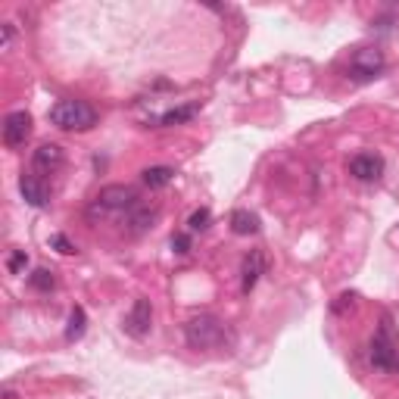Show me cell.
Wrapping results in <instances>:
<instances>
[{
	"label": "cell",
	"mask_w": 399,
	"mask_h": 399,
	"mask_svg": "<svg viewBox=\"0 0 399 399\" xmlns=\"http://www.w3.org/2000/svg\"><path fill=\"white\" fill-rule=\"evenodd\" d=\"M29 281H31V287H35V291L47 293V291H54L56 278H54V271H50V268H35V271L29 275Z\"/></svg>",
	"instance_id": "17"
},
{
	"label": "cell",
	"mask_w": 399,
	"mask_h": 399,
	"mask_svg": "<svg viewBox=\"0 0 399 399\" xmlns=\"http://www.w3.org/2000/svg\"><path fill=\"white\" fill-rule=\"evenodd\" d=\"M184 337H188V343L193 350H209V346L222 343L225 328H222V321L212 315H197L184 325Z\"/></svg>",
	"instance_id": "3"
},
{
	"label": "cell",
	"mask_w": 399,
	"mask_h": 399,
	"mask_svg": "<svg viewBox=\"0 0 399 399\" xmlns=\"http://www.w3.org/2000/svg\"><path fill=\"white\" fill-rule=\"evenodd\" d=\"M371 362H375L378 368H384V371L396 368L399 353H396V346H393V340H390L387 330H380L375 340H371Z\"/></svg>",
	"instance_id": "9"
},
{
	"label": "cell",
	"mask_w": 399,
	"mask_h": 399,
	"mask_svg": "<svg viewBox=\"0 0 399 399\" xmlns=\"http://www.w3.org/2000/svg\"><path fill=\"white\" fill-rule=\"evenodd\" d=\"M350 175L359 178V181H378L384 175V159L378 153H359V156L350 159Z\"/></svg>",
	"instance_id": "8"
},
{
	"label": "cell",
	"mask_w": 399,
	"mask_h": 399,
	"mask_svg": "<svg viewBox=\"0 0 399 399\" xmlns=\"http://www.w3.org/2000/svg\"><path fill=\"white\" fill-rule=\"evenodd\" d=\"M193 116H197V106H193V103H188V106L168 109V113H166L163 118H159V125H166V128H168V125H181V122H191Z\"/></svg>",
	"instance_id": "16"
},
{
	"label": "cell",
	"mask_w": 399,
	"mask_h": 399,
	"mask_svg": "<svg viewBox=\"0 0 399 399\" xmlns=\"http://www.w3.org/2000/svg\"><path fill=\"white\" fill-rule=\"evenodd\" d=\"M350 72H353V79H362V81L375 79V75L384 72V54H380L378 47H362V50H355V54H353V63H350Z\"/></svg>",
	"instance_id": "4"
},
{
	"label": "cell",
	"mask_w": 399,
	"mask_h": 399,
	"mask_svg": "<svg viewBox=\"0 0 399 399\" xmlns=\"http://www.w3.org/2000/svg\"><path fill=\"white\" fill-rule=\"evenodd\" d=\"M209 222H212V212L209 209H193L191 218H188V228H191V231H206Z\"/></svg>",
	"instance_id": "18"
},
{
	"label": "cell",
	"mask_w": 399,
	"mask_h": 399,
	"mask_svg": "<svg viewBox=\"0 0 399 399\" xmlns=\"http://www.w3.org/2000/svg\"><path fill=\"white\" fill-rule=\"evenodd\" d=\"M172 250L175 253H188L191 250V237L188 234H175L172 237Z\"/></svg>",
	"instance_id": "20"
},
{
	"label": "cell",
	"mask_w": 399,
	"mask_h": 399,
	"mask_svg": "<svg viewBox=\"0 0 399 399\" xmlns=\"http://www.w3.org/2000/svg\"><path fill=\"white\" fill-rule=\"evenodd\" d=\"M10 44H13V25H10V22H4V44H0V47L10 50Z\"/></svg>",
	"instance_id": "22"
},
{
	"label": "cell",
	"mask_w": 399,
	"mask_h": 399,
	"mask_svg": "<svg viewBox=\"0 0 399 399\" xmlns=\"http://www.w3.org/2000/svg\"><path fill=\"white\" fill-rule=\"evenodd\" d=\"M50 122L63 131H91L97 125V109L84 100H59L50 106Z\"/></svg>",
	"instance_id": "1"
},
{
	"label": "cell",
	"mask_w": 399,
	"mask_h": 399,
	"mask_svg": "<svg viewBox=\"0 0 399 399\" xmlns=\"http://www.w3.org/2000/svg\"><path fill=\"white\" fill-rule=\"evenodd\" d=\"M84 325H88V315H84L81 305H75V309L69 312V325H66V340H81L84 337Z\"/></svg>",
	"instance_id": "15"
},
{
	"label": "cell",
	"mask_w": 399,
	"mask_h": 399,
	"mask_svg": "<svg viewBox=\"0 0 399 399\" xmlns=\"http://www.w3.org/2000/svg\"><path fill=\"white\" fill-rule=\"evenodd\" d=\"M19 191H22V197L25 203H31V206H47V188L38 181L35 175H22L19 178Z\"/></svg>",
	"instance_id": "12"
},
{
	"label": "cell",
	"mask_w": 399,
	"mask_h": 399,
	"mask_svg": "<svg viewBox=\"0 0 399 399\" xmlns=\"http://www.w3.org/2000/svg\"><path fill=\"white\" fill-rule=\"evenodd\" d=\"M156 218H159V209L156 206H134L128 212V218H125V231H128L131 237H138L143 231H150Z\"/></svg>",
	"instance_id": "11"
},
{
	"label": "cell",
	"mask_w": 399,
	"mask_h": 399,
	"mask_svg": "<svg viewBox=\"0 0 399 399\" xmlns=\"http://www.w3.org/2000/svg\"><path fill=\"white\" fill-rule=\"evenodd\" d=\"M50 243H54V247H56L59 253H66V256H72V253H75V247H72L69 241H66L63 234H56V237H54V241H50Z\"/></svg>",
	"instance_id": "21"
},
{
	"label": "cell",
	"mask_w": 399,
	"mask_h": 399,
	"mask_svg": "<svg viewBox=\"0 0 399 399\" xmlns=\"http://www.w3.org/2000/svg\"><path fill=\"white\" fill-rule=\"evenodd\" d=\"M31 138V116L25 109H16L4 118V143L10 150H19L25 147V141Z\"/></svg>",
	"instance_id": "5"
},
{
	"label": "cell",
	"mask_w": 399,
	"mask_h": 399,
	"mask_svg": "<svg viewBox=\"0 0 399 399\" xmlns=\"http://www.w3.org/2000/svg\"><path fill=\"white\" fill-rule=\"evenodd\" d=\"M134 206H138V191L128 188V184H109V188H103L94 197L88 216L103 218V216H109V212H131Z\"/></svg>",
	"instance_id": "2"
},
{
	"label": "cell",
	"mask_w": 399,
	"mask_h": 399,
	"mask_svg": "<svg viewBox=\"0 0 399 399\" xmlns=\"http://www.w3.org/2000/svg\"><path fill=\"white\" fill-rule=\"evenodd\" d=\"M231 231L241 234V237L256 234L259 231V218L253 216V212H247V209H234L231 212Z\"/></svg>",
	"instance_id": "13"
},
{
	"label": "cell",
	"mask_w": 399,
	"mask_h": 399,
	"mask_svg": "<svg viewBox=\"0 0 399 399\" xmlns=\"http://www.w3.org/2000/svg\"><path fill=\"white\" fill-rule=\"evenodd\" d=\"M262 271H266V256H262L259 250H250L247 256H243V268H241V291L250 293L253 287L259 284Z\"/></svg>",
	"instance_id": "10"
},
{
	"label": "cell",
	"mask_w": 399,
	"mask_h": 399,
	"mask_svg": "<svg viewBox=\"0 0 399 399\" xmlns=\"http://www.w3.org/2000/svg\"><path fill=\"white\" fill-rule=\"evenodd\" d=\"M31 166H35V172H41V175H56L59 168L66 166V153L59 143H41L35 150V156H31Z\"/></svg>",
	"instance_id": "6"
},
{
	"label": "cell",
	"mask_w": 399,
	"mask_h": 399,
	"mask_svg": "<svg viewBox=\"0 0 399 399\" xmlns=\"http://www.w3.org/2000/svg\"><path fill=\"white\" fill-rule=\"evenodd\" d=\"M25 266H29V256H25V250H13L10 259H6V268H10L13 275H22Z\"/></svg>",
	"instance_id": "19"
},
{
	"label": "cell",
	"mask_w": 399,
	"mask_h": 399,
	"mask_svg": "<svg viewBox=\"0 0 399 399\" xmlns=\"http://www.w3.org/2000/svg\"><path fill=\"white\" fill-rule=\"evenodd\" d=\"M150 325H153V305H150V300L141 296V300H134L128 315H125V330H128L131 337H147Z\"/></svg>",
	"instance_id": "7"
},
{
	"label": "cell",
	"mask_w": 399,
	"mask_h": 399,
	"mask_svg": "<svg viewBox=\"0 0 399 399\" xmlns=\"http://www.w3.org/2000/svg\"><path fill=\"white\" fill-rule=\"evenodd\" d=\"M143 184L147 188H166V184H172L175 181V168H168V166H150V168H143Z\"/></svg>",
	"instance_id": "14"
}]
</instances>
